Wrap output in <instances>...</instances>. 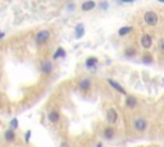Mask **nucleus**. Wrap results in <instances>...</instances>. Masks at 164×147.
Wrapping results in <instances>:
<instances>
[{"label": "nucleus", "instance_id": "obj_1", "mask_svg": "<svg viewBox=\"0 0 164 147\" xmlns=\"http://www.w3.org/2000/svg\"><path fill=\"white\" fill-rule=\"evenodd\" d=\"M144 22L150 26V27H155V26L158 24L159 22V16H158V13L154 12V10H147L145 12V14H144Z\"/></svg>", "mask_w": 164, "mask_h": 147}, {"label": "nucleus", "instance_id": "obj_2", "mask_svg": "<svg viewBox=\"0 0 164 147\" xmlns=\"http://www.w3.org/2000/svg\"><path fill=\"white\" fill-rule=\"evenodd\" d=\"M49 38H50V31L49 30H41L36 33L35 41H36L37 45H44L49 41Z\"/></svg>", "mask_w": 164, "mask_h": 147}, {"label": "nucleus", "instance_id": "obj_3", "mask_svg": "<svg viewBox=\"0 0 164 147\" xmlns=\"http://www.w3.org/2000/svg\"><path fill=\"white\" fill-rule=\"evenodd\" d=\"M133 128L137 132H144L147 128V120L145 118H137L133 122Z\"/></svg>", "mask_w": 164, "mask_h": 147}, {"label": "nucleus", "instance_id": "obj_4", "mask_svg": "<svg viewBox=\"0 0 164 147\" xmlns=\"http://www.w3.org/2000/svg\"><path fill=\"white\" fill-rule=\"evenodd\" d=\"M106 122L109 124H114L118 122V113L114 108H110V109H108L106 111Z\"/></svg>", "mask_w": 164, "mask_h": 147}, {"label": "nucleus", "instance_id": "obj_5", "mask_svg": "<svg viewBox=\"0 0 164 147\" xmlns=\"http://www.w3.org/2000/svg\"><path fill=\"white\" fill-rule=\"evenodd\" d=\"M140 44L144 49H150L153 46V37L151 35H149V33H144L140 38Z\"/></svg>", "mask_w": 164, "mask_h": 147}, {"label": "nucleus", "instance_id": "obj_6", "mask_svg": "<svg viewBox=\"0 0 164 147\" xmlns=\"http://www.w3.org/2000/svg\"><path fill=\"white\" fill-rule=\"evenodd\" d=\"M98 64H99V59L96 56H89L85 61V66L89 71H96Z\"/></svg>", "mask_w": 164, "mask_h": 147}, {"label": "nucleus", "instance_id": "obj_7", "mask_svg": "<svg viewBox=\"0 0 164 147\" xmlns=\"http://www.w3.org/2000/svg\"><path fill=\"white\" fill-rule=\"evenodd\" d=\"M53 69H54V64L51 60H44L40 65V71L44 74H50L53 72Z\"/></svg>", "mask_w": 164, "mask_h": 147}, {"label": "nucleus", "instance_id": "obj_8", "mask_svg": "<svg viewBox=\"0 0 164 147\" xmlns=\"http://www.w3.org/2000/svg\"><path fill=\"white\" fill-rule=\"evenodd\" d=\"M106 82L109 83V86H110L113 90H115L117 92L122 93V95H127V92H126V90H125V88H123V86H122L120 83H118L117 81H114V79H112V78H108V79H106Z\"/></svg>", "mask_w": 164, "mask_h": 147}, {"label": "nucleus", "instance_id": "obj_9", "mask_svg": "<svg viewBox=\"0 0 164 147\" xmlns=\"http://www.w3.org/2000/svg\"><path fill=\"white\" fill-rule=\"evenodd\" d=\"M91 88V79L90 78H82L79 83H78V90L79 91H84V92H87Z\"/></svg>", "mask_w": 164, "mask_h": 147}, {"label": "nucleus", "instance_id": "obj_10", "mask_svg": "<svg viewBox=\"0 0 164 147\" xmlns=\"http://www.w3.org/2000/svg\"><path fill=\"white\" fill-rule=\"evenodd\" d=\"M48 120H49L51 124H57L59 120H60V114H59V111H58V110H51V111H49V114H48Z\"/></svg>", "mask_w": 164, "mask_h": 147}, {"label": "nucleus", "instance_id": "obj_11", "mask_svg": "<svg viewBox=\"0 0 164 147\" xmlns=\"http://www.w3.org/2000/svg\"><path fill=\"white\" fill-rule=\"evenodd\" d=\"M85 36V24L84 23H77L74 27V37L77 40L82 38Z\"/></svg>", "mask_w": 164, "mask_h": 147}, {"label": "nucleus", "instance_id": "obj_12", "mask_svg": "<svg viewBox=\"0 0 164 147\" xmlns=\"http://www.w3.org/2000/svg\"><path fill=\"white\" fill-rule=\"evenodd\" d=\"M95 8H96V3H95L94 0H86V2H84L81 4L82 12H90V10H92Z\"/></svg>", "mask_w": 164, "mask_h": 147}, {"label": "nucleus", "instance_id": "obj_13", "mask_svg": "<svg viewBox=\"0 0 164 147\" xmlns=\"http://www.w3.org/2000/svg\"><path fill=\"white\" fill-rule=\"evenodd\" d=\"M126 106L128 109H133L137 106V99L133 97V96H127L126 97Z\"/></svg>", "mask_w": 164, "mask_h": 147}, {"label": "nucleus", "instance_id": "obj_14", "mask_svg": "<svg viewBox=\"0 0 164 147\" xmlns=\"http://www.w3.org/2000/svg\"><path fill=\"white\" fill-rule=\"evenodd\" d=\"M114 135H115V129H114L113 127H106V128L104 129V138L112 140V138L114 137Z\"/></svg>", "mask_w": 164, "mask_h": 147}, {"label": "nucleus", "instance_id": "obj_15", "mask_svg": "<svg viewBox=\"0 0 164 147\" xmlns=\"http://www.w3.org/2000/svg\"><path fill=\"white\" fill-rule=\"evenodd\" d=\"M4 138H5V141H8V142H13V141L16 140V133H14V130H13L12 128L8 129V130H5Z\"/></svg>", "mask_w": 164, "mask_h": 147}, {"label": "nucleus", "instance_id": "obj_16", "mask_svg": "<svg viewBox=\"0 0 164 147\" xmlns=\"http://www.w3.org/2000/svg\"><path fill=\"white\" fill-rule=\"evenodd\" d=\"M65 55H67L65 54V50L63 47H58L57 51L53 54V59L57 60V59H60V58H65Z\"/></svg>", "mask_w": 164, "mask_h": 147}, {"label": "nucleus", "instance_id": "obj_17", "mask_svg": "<svg viewBox=\"0 0 164 147\" xmlns=\"http://www.w3.org/2000/svg\"><path fill=\"white\" fill-rule=\"evenodd\" d=\"M132 30H133L132 26H125V27H120V28L118 30V35H119L120 37H122V36H126V35H128Z\"/></svg>", "mask_w": 164, "mask_h": 147}, {"label": "nucleus", "instance_id": "obj_18", "mask_svg": "<svg viewBox=\"0 0 164 147\" xmlns=\"http://www.w3.org/2000/svg\"><path fill=\"white\" fill-rule=\"evenodd\" d=\"M136 54H137V50H136L135 47H127V49L125 50V55H126L127 58H133Z\"/></svg>", "mask_w": 164, "mask_h": 147}, {"label": "nucleus", "instance_id": "obj_19", "mask_svg": "<svg viewBox=\"0 0 164 147\" xmlns=\"http://www.w3.org/2000/svg\"><path fill=\"white\" fill-rule=\"evenodd\" d=\"M141 59H142V63H144V64H151V63H153V56L150 55V54H144Z\"/></svg>", "mask_w": 164, "mask_h": 147}, {"label": "nucleus", "instance_id": "obj_20", "mask_svg": "<svg viewBox=\"0 0 164 147\" xmlns=\"http://www.w3.org/2000/svg\"><path fill=\"white\" fill-rule=\"evenodd\" d=\"M158 49H159V51L161 52V54H164V37L158 41Z\"/></svg>", "mask_w": 164, "mask_h": 147}, {"label": "nucleus", "instance_id": "obj_21", "mask_svg": "<svg viewBox=\"0 0 164 147\" xmlns=\"http://www.w3.org/2000/svg\"><path fill=\"white\" fill-rule=\"evenodd\" d=\"M10 127H12V129H16V128L18 127V120H17V119H12Z\"/></svg>", "mask_w": 164, "mask_h": 147}, {"label": "nucleus", "instance_id": "obj_22", "mask_svg": "<svg viewBox=\"0 0 164 147\" xmlns=\"http://www.w3.org/2000/svg\"><path fill=\"white\" fill-rule=\"evenodd\" d=\"M101 9H104V10H106L108 9V7H109V4H108V2H103V3H100V5H99Z\"/></svg>", "mask_w": 164, "mask_h": 147}, {"label": "nucleus", "instance_id": "obj_23", "mask_svg": "<svg viewBox=\"0 0 164 147\" xmlns=\"http://www.w3.org/2000/svg\"><path fill=\"white\" fill-rule=\"evenodd\" d=\"M30 137H31V130L27 132V133H26V136H24V141H26L27 143L30 142Z\"/></svg>", "mask_w": 164, "mask_h": 147}, {"label": "nucleus", "instance_id": "obj_24", "mask_svg": "<svg viewBox=\"0 0 164 147\" xmlns=\"http://www.w3.org/2000/svg\"><path fill=\"white\" fill-rule=\"evenodd\" d=\"M74 8H76V4H74V3H69V4L67 5V9H68V10H74Z\"/></svg>", "mask_w": 164, "mask_h": 147}, {"label": "nucleus", "instance_id": "obj_25", "mask_svg": "<svg viewBox=\"0 0 164 147\" xmlns=\"http://www.w3.org/2000/svg\"><path fill=\"white\" fill-rule=\"evenodd\" d=\"M120 3H133V2H136V0H119Z\"/></svg>", "mask_w": 164, "mask_h": 147}, {"label": "nucleus", "instance_id": "obj_26", "mask_svg": "<svg viewBox=\"0 0 164 147\" xmlns=\"http://www.w3.org/2000/svg\"><path fill=\"white\" fill-rule=\"evenodd\" d=\"M4 36H5V33H4V32H0V40H2Z\"/></svg>", "mask_w": 164, "mask_h": 147}, {"label": "nucleus", "instance_id": "obj_27", "mask_svg": "<svg viewBox=\"0 0 164 147\" xmlns=\"http://www.w3.org/2000/svg\"><path fill=\"white\" fill-rule=\"evenodd\" d=\"M60 147H68V145H67V143H65V142H63V143H62V145H60Z\"/></svg>", "mask_w": 164, "mask_h": 147}, {"label": "nucleus", "instance_id": "obj_28", "mask_svg": "<svg viewBox=\"0 0 164 147\" xmlns=\"http://www.w3.org/2000/svg\"><path fill=\"white\" fill-rule=\"evenodd\" d=\"M158 3H161V4H164V0H156Z\"/></svg>", "mask_w": 164, "mask_h": 147}, {"label": "nucleus", "instance_id": "obj_29", "mask_svg": "<svg viewBox=\"0 0 164 147\" xmlns=\"http://www.w3.org/2000/svg\"><path fill=\"white\" fill-rule=\"evenodd\" d=\"M96 147H103V143H101V142H100V143H98V146H96Z\"/></svg>", "mask_w": 164, "mask_h": 147}, {"label": "nucleus", "instance_id": "obj_30", "mask_svg": "<svg viewBox=\"0 0 164 147\" xmlns=\"http://www.w3.org/2000/svg\"><path fill=\"white\" fill-rule=\"evenodd\" d=\"M0 32H2V31H0Z\"/></svg>", "mask_w": 164, "mask_h": 147}]
</instances>
